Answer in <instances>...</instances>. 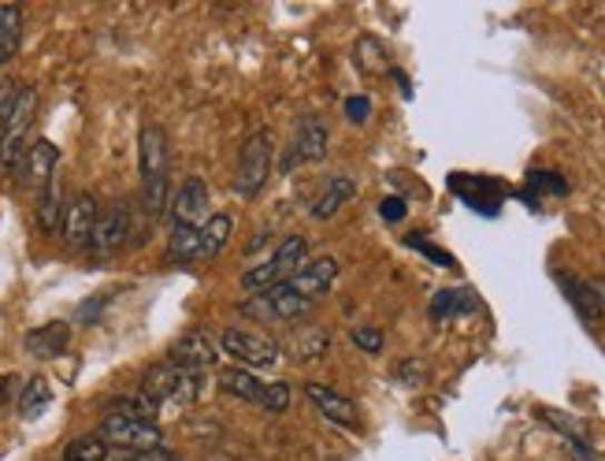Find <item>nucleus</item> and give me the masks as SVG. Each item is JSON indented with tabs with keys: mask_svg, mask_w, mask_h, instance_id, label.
Listing matches in <instances>:
<instances>
[{
	"mask_svg": "<svg viewBox=\"0 0 605 461\" xmlns=\"http://www.w3.org/2000/svg\"><path fill=\"white\" fill-rule=\"evenodd\" d=\"M38 116V94L23 86V90L12 94V105L4 112V124H0V175L4 179H19L27 164V135L30 124Z\"/></svg>",
	"mask_w": 605,
	"mask_h": 461,
	"instance_id": "1",
	"label": "nucleus"
},
{
	"mask_svg": "<svg viewBox=\"0 0 605 461\" xmlns=\"http://www.w3.org/2000/svg\"><path fill=\"white\" fill-rule=\"evenodd\" d=\"M138 168H141V197L152 216L168 208V179H171V149L160 127H141L138 135Z\"/></svg>",
	"mask_w": 605,
	"mask_h": 461,
	"instance_id": "2",
	"label": "nucleus"
},
{
	"mask_svg": "<svg viewBox=\"0 0 605 461\" xmlns=\"http://www.w3.org/2000/svg\"><path fill=\"white\" fill-rule=\"evenodd\" d=\"M205 391V372L179 369L171 361H160L141 380V394L157 405V410H190Z\"/></svg>",
	"mask_w": 605,
	"mask_h": 461,
	"instance_id": "3",
	"label": "nucleus"
},
{
	"mask_svg": "<svg viewBox=\"0 0 605 461\" xmlns=\"http://www.w3.org/2000/svg\"><path fill=\"white\" fill-rule=\"evenodd\" d=\"M305 254H309V243H305L301 235H286L279 249L264 261V265L249 268L246 276H241V287L249 294H260V291H271V287H282V283H290L297 272L305 265Z\"/></svg>",
	"mask_w": 605,
	"mask_h": 461,
	"instance_id": "4",
	"label": "nucleus"
},
{
	"mask_svg": "<svg viewBox=\"0 0 605 461\" xmlns=\"http://www.w3.org/2000/svg\"><path fill=\"white\" fill-rule=\"evenodd\" d=\"M97 435L112 450H123V454H146V450H160L163 443L157 421H141V416H127V413H108Z\"/></svg>",
	"mask_w": 605,
	"mask_h": 461,
	"instance_id": "5",
	"label": "nucleus"
},
{
	"mask_svg": "<svg viewBox=\"0 0 605 461\" xmlns=\"http://www.w3.org/2000/svg\"><path fill=\"white\" fill-rule=\"evenodd\" d=\"M224 354L241 361L246 369H275L279 365V343L264 332H252V327H230V332L219 339Z\"/></svg>",
	"mask_w": 605,
	"mask_h": 461,
	"instance_id": "6",
	"label": "nucleus"
},
{
	"mask_svg": "<svg viewBox=\"0 0 605 461\" xmlns=\"http://www.w3.org/2000/svg\"><path fill=\"white\" fill-rule=\"evenodd\" d=\"M271 135L268 130H260V135H252L246 146H241V160H238V175H235V186L241 197H257L264 190V183H268L271 175Z\"/></svg>",
	"mask_w": 605,
	"mask_h": 461,
	"instance_id": "7",
	"label": "nucleus"
},
{
	"mask_svg": "<svg viewBox=\"0 0 605 461\" xmlns=\"http://www.w3.org/2000/svg\"><path fill=\"white\" fill-rule=\"evenodd\" d=\"M313 302L297 298V294L286 287H271V291H260V294H249L246 302L238 305L241 316H249V321H294V316H305L309 313Z\"/></svg>",
	"mask_w": 605,
	"mask_h": 461,
	"instance_id": "8",
	"label": "nucleus"
},
{
	"mask_svg": "<svg viewBox=\"0 0 605 461\" xmlns=\"http://www.w3.org/2000/svg\"><path fill=\"white\" fill-rule=\"evenodd\" d=\"M327 141H331V135H327V124L320 116H305L301 124H297V135L294 141L286 146V157L279 168L282 171H297L301 164H316L327 157Z\"/></svg>",
	"mask_w": 605,
	"mask_h": 461,
	"instance_id": "9",
	"label": "nucleus"
},
{
	"mask_svg": "<svg viewBox=\"0 0 605 461\" xmlns=\"http://www.w3.org/2000/svg\"><path fill=\"white\" fill-rule=\"evenodd\" d=\"M97 216H101V208H97L93 202V194H79V197H71L68 208H63V243L75 246V249H82V246H90V238H93V227H97Z\"/></svg>",
	"mask_w": 605,
	"mask_h": 461,
	"instance_id": "10",
	"label": "nucleus"
},
{
	"mask_svg": "<svg viewBox=\"0 0 605 461\" xmlns=\"http://www.w3.org/2000/svg\"><path fill=\"white\" fill-rule=\"evenodd\" d=\"M130 235V208L127 205H108L101 216H97V227H93V238H90V249L93 254H116L119 246L127 243Z\"/></svg>",
	"mask_w": 605,
	"mask_h": 461,
	"instance_id": "11",
	"label": "nucleus"
},
{
	"mask_svg": "<svg viewBox=\"0 0 605 461\" xmlns=\"http://www.w3.org/2000/svg\"><path fill=\"white\" fill-rule=\"evenodd\" d=\"M338 279V261L335 257H316V261H305L301 272L286 283L297 298H305V302H313V298H320V294H327V287Z\"/></svg>",
	"mask_w": 605,
	"mask_h": 461,
	"instance_id": "12",
	"label": "nucleus"
},
{
	"mask_svg": "<svg viewBox=\"0 0 605 461\" xmlns=\"http://www.w3.org/2000/svg\"><path fill=\"white\" fill-rule=\"evenodd\" d=\"M168 361L179 369H190V372H205L212 369L219 354L212 346V339H208L205 332H186L182 339H175V346L168 350Z\"/></svg>",
	"mask_w": 605,
	"mask_h": 461,
	"instance_id": "13",
	"label": "nucleus"
},
{
	"mask_svg": "<svg viewBox=\"0 0 605 461\" xmlns=\"http://www.w3.org/2000/svg\"><path fill=\"white\" fill-rule=\"evenodd\" d=\"M305 394H309V402L320 410L331 424H343V428H357L360 424V413H357V402L346 399V394H338L335 388H327V383H305Z\"/></svg>",
	"mask_w": 605,
	"mask_h": 461,
	"instance_id": "14",
	"label": "nucleus"
},
{
	"mask_svg": "<svg viewBox=\"0 0 605 461\" xmlns=\"http://www.w3.org/2000/svg\"><path fill=\"white\" fill-rule=\"evenodd\" d=\"M175 227H205L208 219V183L205 179H186L179 197L171 205Z\"/></svg>",
	"mask_w": 605,
	"mask_h": 461,
	"instance_id": "15",
	"label": "nucleus"
},
{
	"mask_svg": "<svg viewBox=\"0 0 605 461\" xmlns=\"http://www.w3.org/2000/svg\"><path fill=\"white\" fill-rule=\"evenodd\" d=\"M68 343H71V324H63V321L41 324V327H34V332H27V339H23L27 354L38 357V361L60 357L63 350H68Z\"/></svg>",
	"mask_w": 605,
	"mask_h": 461,
	"instance_id": "16",
	"label": "nucleus"
},
{
	"mask_svg": "<svg viewBox=\"0 0 605 461\" xmlns=\"http://www.w3.org/2000/svg\"><path fill=\"white\" fill-rule=\"evenodd\" d=\"M572 305L583 313V321H605V279H572L561 276Z\"/></svg>",
	"mask_w": 605,
	"mask_h": 461,
	"instance_id": "17",
	"label": "nucleus"
},
{
	"mask_svg": "<svg viewBox=\"0 0 605 461\" xmlns=\"http://www.w3.org/2000/svg\"><path fill=\"white\" fill-rule=\"evenodd\" d=\"M57 164H60V149L52 146L49 138L34 141V146L27 149V164H23L27 183L34 186V190L41 194L52 179H57Z\"/></svg>",
	"mask_w": 605,
	"mask_h": 461,
	"instance_id": "18",
	"label": "nucleus"
},
{
	"mask_svg": "<svg viewBox=\"0 0 605 461\" xmlns=\"http://www.w3.org/2000/svg\"><path fill=\"white\" fill-rule=\"evenodd\" d=\"M354 194H357V183L349 179V175H331V179L324 183V190H320V197L313 202L309 213H313L316 219H331V216L338 213V208H343Z\"/></svg>",
	"mask_w": 605,
	"mask_h": 461,
	"instance_id": "19",
	"label": "nucleus"
},
{
	"mask_svg": "<svg viewBox=\"0 0 605 461\" xmlns=\"http://www.w3.org/2000/svg\"><path fill=\"white\" fill-rule=\"evenodd\" d=\"M454 190L465 197L472 208L479 213H498V186L490 179H476V175H454Z\"/></svg>",
	"mask_w": 605,
	"mask_h": 461,
	"instance_id": "20",
	"label": "nucleus"
},
{
	"mask_svg": "<svg viewBox=\"0 0 605 461\" xmlns=\"http://www.w3.org/2000/svg\"><path fill=\"white\" fill-rule=\"evenodd\" d=\"M219 388L241 402H257V405H264V394H268V383H260L257 372L249 369H224L219 372Z\"/></svg>",
	"mask_w": 605,
	"mask_h": 461,
	"instance_id": "21",
	"label": "nucleus"
},
{
	"mask_svg": "<svg viewBox=\"0 0 605 461\" xmlns=\"http://www.w3.org/2000/svg\"><path fill=\"white\" fill-rule=\"evenodd\" d=\"M19 38H23V8L0 4V68L19 52Z\"/></svg>",
	"mask_w": 605,
	"mask_h": 461,
	"instance_id": "22",
	"label": "nucleus"
},
{
	"mask_svg": "<svg viewBox=\"0 0 605 461\" xmlns=\"http://www.w3.org/2000/svg\"><path fill=\"white\" fill-rule=\"evenodd\" d=\"M63 208H68V202H63V190H60V175L52 179L46 190L38 194V224H41V230H60V224H63Z\"/></svg>",
	"mask_w": 605,
	"mask_h": 461,
	"instance_id": "23",
	"label": "nucleus"
},
{
	"mask_svg": "<svg viewBox=\"0 0 605 461\" xmlns=\"http://www.w3.org/2000/svg\"><path fill=\"white\" fill-rule=\"evenodd\" d=\"M230 230H235V219H230L227 213H216V216L205 219V227H201V261H212L219 249L230 243Z\"/></svg>",
	"mask_w": 605,
	"mask_h": 461,
	"instance_id": "24",
	"label": "nucleus"
},
{
	"mask_svg": "<svg viewBox=\"0 0 605 461\" xmlns=\"http://www.w3.org/2000/svg\"><path fill=\"white\" fill-rule=\"evenodd\" d=\"M476 310V298H472V291H438L432 298V310H427V316H432L435 324L449 321V316L457 313H472Z\"/></svg>",
	"mask_w": 605,
	"mask_h": 461,
	"instance_id": "25",
	"label": "nucleus"
},
{
	"mask_svg": "<svg viewBox=\"0 0 605 461\" xmlns=\"http://www.w3.org/2000/svg\"><path fill=\"white\" fill-rule=\"evenodd\" d=\"M168 257L179 261V265L201 261V227H175L171 243H168Z\"/></svg>",
	"mask_w": 605,
	"mask_h": 461,
	"instance_id": "26",
	"label": "nucleus"
},
{
	"mask_svg": "<svg viewBox=\"0 0 605 461\" xmlns=\"http://www.w3.org/2000/svg\"><path fill=\"white\" fill-rule=\"evenodd\" d=\"M52 402V388H49V380H41V376H34V380H27L23 383V391H19V413L23 416H41V410Z\"/></svg>",
	"mask_w": 605,
	"mask_h": 461,
	"instance_id": "27",
	"label": "nucleus"
},
{
	"mask_svg": "<svg viewBox=\"0 0 605 461\" xmlns=\"http://www.w3.org/2000/svg\"><path fill=\"white\" fill-rule=\"evenodd\" d=\"M112 458H116V450L108 447L101 435H82L63 450V461H112Z\"/></svg>",
	"mask_w": 605,
	"mask_h": 461,
	"instance_id": "28",
	"label": "nucleus"
},
{
	"mask_svg": "<svg viewBox=\"0 0 605 461\" xmlns=\"http://www.w3.org/2000/svg\"><path fill=\"white\" fill-rule=\"evenodd\" d=\"M354 343L365 350V354H379L383 350V332L376 324H360V327H354Z\"/></svg>",
	"mask_w": 605,
	"mask_h": 461,
	"instance_id": "29",
	"label": "nucleus"
},
{
	"mask_svg": "<svg viewBox=\"0 0 605 461\" xmlns=\"http://www.w3.org/2000/svg\"><path fill=\"white\" fill-rule=\"evenodd\" d=\"M290 405V383H268V394H264V410L268 413H286Z\"/></svg>",
	"mask_w": 605,
	"mask_h": 461,
	"instance_id": "30",
	"label": "nucleus"
},
{
	"mask_svg": "<svg viewBox=\"0 0 605 461\" xmlns=\"http://www.w3.org/2000/svg\"><path fill=\"white\" fill-rule=\"evenodd\" d=\"M405 243H409L413 249H420V254H427V257H432V261H438V265H443V268H454V257H449V254H443V249H438V246H432V243H424L420 235H409V238H405Z\"/></svg>",
	"mask_w": 605,
	"mask_h": 461,
	"instance_id": "31",
	"label": "nucleus"
},
{
	"mask_svg": "<svg viewBox=\"0 0 605 461\" xmlns=\"http://www.w3.org/2000/svg\"><path fill=\"white\" fill-rule=\"evenodd\" d=\"M532 186H535V190H554V194H565L568 190V183L557 179L554 171H532Z\"/></svg>",
	"mask_w": 605,
	"mask_h": 461,
	"instance_id": "32",
	"label": "nucleus"
},
{
	"mask_svg": "<svg viewBox=\"0 0 605 461\" xmlns=\"http://www.w3.org/2000/svg\"><path fill=\"white\" fill-rule=\"evenodd\" d=\"M371 112V101L368 97H349L346 101V116H349V124H365Z\"/></svg>",
	"mask_w": 605,
	"mask_h": 461,
	"instance_id": "33",
	"label": "nucleus"
},
{
	"mask_svg": "<svg viewBox=\"0 0 605 461\" xmlns=\"http://www.w3.org/2000/svg\"><path fill=\"white\" fill-rule=\"evenodd\" d=\"M398 380L409 383V388H420V383H424V361H405V365L398 369Z\"/></svg>",
	"mask_w": 605,
	"mask_h": 461,
	"instance_id": "34",
	"label": "nucleus"
},
{
	"mask_svg": "<svg viewBox=\"0 0 605 461\" xmlns=\"http://www.w3.org/2000/svg\"><path fill=\"white\" fill-rule=\"evenodd\" d=\"M112 461H179L168 450H146V454H123V450H116Z\"/></svg>",
	"mask_w": 605,
	"mask_h": 461,
	"instance_id": "35",
	"label": "nucleus"
},
{
	"mask_svg": "<svg viewBox=\"0 0 605 461\" xmlns=\"http://www.w3.org/2000/svg\"><path fill=\"white\" fill-rule=\"evenodd\" d=\"M379 213H383V219H390V224H398V219L405 216V202H401V197H387V202L379 205Z\"/></svg>",
	"mask_w": 605,
	"mask_h": 461,
	"instance_id": "36",
	"label": "nucleus"
},
{
	"mask_svg": "<svg viewBox=\"0 0 605 461\" xmlns=\"http://www.w3.org/2000/svg\"><path fill=\"white\" fill-rule=\"evenodd\" d=\"M12 394H16V376H0V410H4Z\"/></svg>",
	"mask_w": 605,
	"mask_h": 461,
	"instance_id": "37",
	"label": "nucleus"
}]
</instances>
